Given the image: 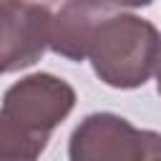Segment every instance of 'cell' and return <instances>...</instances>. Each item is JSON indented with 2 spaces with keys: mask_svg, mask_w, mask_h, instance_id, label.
Masks as SVG:
<instances>
[{
  "mask_svg": "<svg viewBox=\"0 0 161 161\" xmlns=\"http://www.w3.org/2000/svg\"><path fill=\"white\" fill-rule=\"evenodd\" d=\"M73 106V86L53 73H30L15 80L0 106V161L38 158Z\"/></svg>",
  "mask_w": 161,
  "mask_h": 161,
  "instance_id": "1",
  "label": "cell"
},
{
  "mask_svg": "<svg viewBox=\"0 0 161 161\" xmlns=\"http://www.w3.org/2000/svg\"><path fill=\"white\" fill-rule=\"evenodd\" d=\"M161 35L156 25L118 8L96 28L86 58L101 83L118 91H131L141 88L153 75Z\"/></svg>",
  "mask_w": 161,
  "mask_h": 161,
  "instance_id": "2",
  "label": "cell"
},
{
  "mask_svg": "<svg viewBox=\"0 0 161 161\" xmlns=\"http://www.w3.org/2000/svg\"><path fill=\"white\" fill-rule=\"evenodd\" d=\"M70 161H143L161 158V133L136 128L128 118L98 111L88 113L68 138Z\"/></svg>",
  "mask_w": 161,
  "mask_h": 161,
  "instance_id": "3",
  "label": "cell"
},
{
  "mask_svg": "<svg viewBox=\"0 0 161 161\" xmlns=\"http://www.w3.org/2000/svg\"><path fill=\"white\" fill-rule=\"evenodd\" d=\"M50 8L38 0H0V75L35 65L50 35Z\"/></svg>",
  "mask_w": 161,
  "mask_h": 161,
  "instance_id": "4",
  "label": "cell"
},
{
  "mask_svg": "<svg viewBox=\"0 0 161 161\" xmlns=\"http://www.w3.org/2000/svg\"><path fill=\"white\" fill-rule=\"evenodd\" d=\"M116 10L118 5H113L111 0H65L50 18L48 48L65 60H86L96 28Z\"/></svg>",
  "mask_w": 161,
  "mask_h": 161,
  "instance_id": "5",
  "label": "cell"
},
{
  "mask_svg": "<svg viewBox=\"0 0 161 161\" xmlns=\"http://www.w3.org/2000/svg\"><path fill=\"white\" fill-rule=\"evenodd\" d=\"M113 5H118V8H146V5H151L153 0H111Z\"/></svg>",
  "mask_w": 161,
  "mask_h": 161,
  "instance_id": "6",
  "label": "cell"
},
{
  "mask_svg": "<svg viewBox=\"0 0 161 161\" xmlns=\"http://www.w3.org/2000/svg\"><path fill=\"white\" fill-rule=\"evenodd\" d=\"M153 75H156V91L161 96V50H158V58H156V65H153Z\"/></svg>",
  "mask_w": 161,
  "mask_h": 161,
  "instance_id": "7",
  "label": "cell"
}]
</instances>
